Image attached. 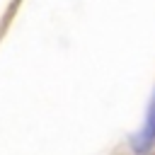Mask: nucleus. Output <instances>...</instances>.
<instances>
[{
  "instance_id": "obj_1",
  "label": "nucleus",
  "mask_w": 155,
  "mask_h": 155,
  "mask_svg": "<svg viewBox=\"0 0 155 155\" xmlns=\"http://www.w3.org/2000/svg\"><path fill=\"white\" fill-rule=\"evenodd\" d=\"M153 138H155V94H153V104H150V114H148V124H145L140 138H136L133 143H136L138 150H145V148L153 143Z\"/></svg>"
}]
</instances>
